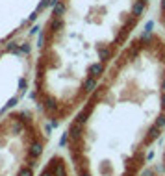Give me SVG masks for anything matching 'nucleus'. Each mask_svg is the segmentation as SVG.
<instances>
[{
  "mask_svg": "<svg viewBox=\"0 0 165 176\" xmlns=\"http://www.w3.org/2000/svg\"><path fill=\"white\" fill-rule=\"evenodd\" d=\"M165 137V34L143 30L65 124L74 176H143Z\"/></svg>",
  "mask_w": 165,
  "mask_h": 176,
  "instance_id": "1",
  "label": "nucleus"
},
{
  "mask_svg": "<svg viewBox=\"0 0 165 176\" xmlns=\"http://www.w3.org/2000/svg\"><path fill=\"white\" fill-rule=\"evenodd\" d=\"M154 0H52L37 30L30 100L48 126L76 113L137 35Z\"/></svg>",
  "mask_w": 165,
  "mask_h": 176,
  "instance_id": "2",
  "label": "nucleus"
},
{
  "mask_svg": "<svg viewBox=\"0 0 165 176\" xmlns=\"http://www.w3.org/2000/svg\"><path fill=\"white\" fill-rule=\"evenodd\" d=\"M50 132L34 106H17L0 119V176H37Z\"/></svg>",
  "mask_w": 165,
  "mask_h": 176,
  "instance_id": "3",
  "label": "nucleus"
},
{
  "mask_svg": "<svg viewBox=\"0 0 165 176\" xmlns=\"http://www.w3.org/2000/svg\"><path fill=\"white\" fill-rule=\"evenodd\" d=\"M37 32L32 30L0 50V119L32 89Z\"/></svg>",
  "mask_w": 165,
  "mask_h": 176,
  "instance_id": "4",
  "label": "nucleus"
},
{
  "mask_svg": "<svg viewBox=\"0 0 165 176\" xmlns=\"http://www.w3.org/2000/svg\"><path fill=\"white\" fill-rule=\"evenodd\" d=\"M52 0H0V50L43 20Z\"/></svg>",
  "mask_w": 165,
  "mask_h": 176,
  "instance_id": "5",
  "label": "nucleus"
},
{
  "mask_svg": "<svg viewBox=\"0 0 165 176\" xmlns=\"http://www.w3.org/2000/svg\"><path fill=\"white\" fill-rule=\"evenodd\" d=\"M37 176H74V172L63 152H52L48 159L43 163Z\"/></svg>",
  "mask_w": 165,
  "mask_h": 176,
  "instance_id": "6",
  "label": "nucleus"
},
{
  "mask_svg": "<svg viewBox=\"0 0 165 176\" xmlns=\"http://www.w3.org/2000/svg\"><path fill=\"white\" fill-rule=\"evenodd\" d=\"M156 24L165 34V0H158V6H156Z\"/></svg>",
  "mask_w": 165,
  "mask_h": 176,
  "instance_id": "7",
  "label": "nucleus"
},
{
  "mask_svg": "<svg viewBox=\"0 0 165 176\" xmlns=\"http://www.w3.org/2000/svg\"><path fill=\"white\" fill-rule=\"evenodd\" d=\"M143 176H165V172L161 171V167H148Z\"/></svg>",
  "mask_w": 165,
  "mask_h": 176,
  "instance_id": "8",
  "label": "nucleus"
},
{
  "mask_svg": "<svg viewBox=\"0 0 165 176\" xmlns=\"http://www.w3.org/2000/svg\"><path fill=\"white\" fill-rule=\"evenodd\" d=\"M160 167L165 172V145H163V150H161V163H160Z\"/></svg>",
  "mask_w": 165,
  "mask_h": 176,
  "instance_id": "9",
  "label": "nucleus"
}]
</instances>
